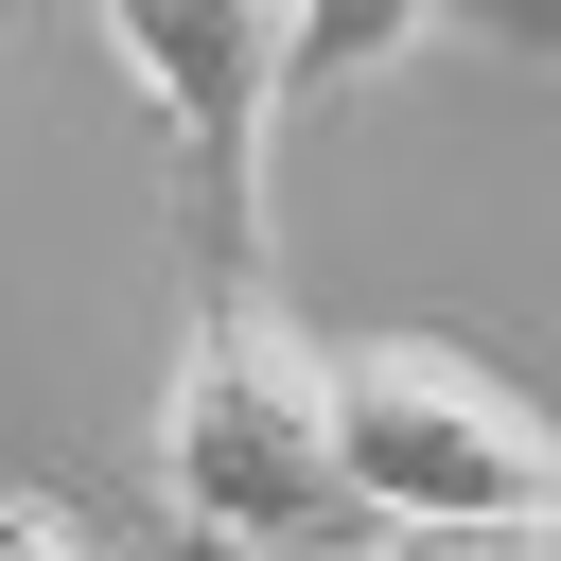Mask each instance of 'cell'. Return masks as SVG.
I'll use <instances>...</instances> for the list:
<instances>
[{
	"label": "cell",
	"mask_w": 561,
	"mask_h": 561,
	"mask_svg": "<svg viewBox=\"0 0 561 561\" xmlns=\"http://www.w3.org/2000/svg\"><path fill=\"white\" fill-rule=\"evenodd\" d=\"M158 491L210 543H351V438H333V351L280 316V280H210L158 386Z\"/></svg>",
	"instance_id": "6da1fadb"
},
{
	"label": "cell",
	"mask_w": 561,
	"mask_h": 561,
	"mask_svg": "<svg viewBox=\"0 0 561 561\" xmlns=\"http://www.w3.org/2000/svg\"><path fill=\"white\" fill-rule=\"evenodd\" d=\"M175 140V228L210 280H263V158L298 105V0H88Z\"/></svg>",
	"instance_id": "7a4b0ae2"
},
{
	"label": "cell",
	"mask_w": 561,
	"mask_h": 561,
	"mask_svg": "<svg viewBox=\"0 0 561 561\" xmlns=\"http://www.w3.org/2000/svg\"><path fill=\"white\" fill-rule=\"evenodd\" d=\"M333 438H351V491L368 526H438V508H561V421L438 351V333H351L333 351Z\"/></svg>",
	"instance_id": "3957f363"
},
{
	"label": "cell",
	"mask_w": 561,
	"mask_h": 561,
	"mask_svg": "<svg viewBox=\"0 0 561 561\" xmlns=\"http://www.w3.org/2000/svg\"><path fill=\"white\" fill-rule=\"evenodd\" d=\"M456 0H298V88H368L386 53H421Z\"/></svg>",
	"instance_id": "277c9868"
},
{
	"label": "cell",
	"mask_w": 561,
	"mask_h": 561,
	"mask_svg": "<svg viewBox=\"0 0 561 561\" xmlns=\"http://www.w3.org/2000/svg\"><path fill=\"white\" fill-rule=\"evenodd\" d=\"M351 561H561V508H438V526H368Z\"/></svg>",
	"instance_id": "5b68a950"
},
{
	"label": "cell",
	"mask_w": 561,
	"mask_h": 561,
	"mask_svg": "<svg viewBox=\"0 0 561 561\" xmlns=\"http://www.w3.org/2000/svg\"><path fill=\"white\" fill-rule=\"evenodd\" d=\"M438 35H473V53H508V70H561V0H456Z\"/></svg>",
	"instance_id": "8992f818"
},
{
	"label": "cell",
	"mask_w": 561,
	"mask_h": 561,
	"mask_svg": "<svg viewBox=\"0 0 561 561\" xmlns=\"http://www.w3.org/2000/svg\"><path fill=\"white\" fill-rule=\"evenodd\" d=\"M0 561H88V526H70V508H35V491H0Z\"/></svg>",
	"instance_id": "52a82bcc"
}]
</instances>
